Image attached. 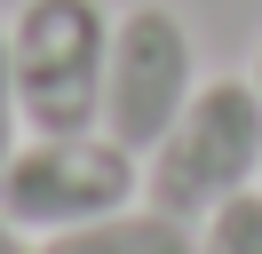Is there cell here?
I'll use <instances>...</instances> for the list:
<instances>
[{
    "label": "cell",
    "mask_w": 262,
    "mask_h": 254,
    "mask_svg": "<svg viewBox=\"0 0 262 254\" xmlns=\"http://www.w3.org/2000/svg\"><path fill=\"white\" fill-rule=\"evenodd\" d=\"M143 199V159L103 127H64V135H24L0 167V215L24 238H56L103 222Z\"/></svg>",
    "instance_id": "cell-2"
},
{
    "label": "cell",
    "mask_w": 262,
    "mask_h": 254,
    "mask_svg": "<svg viewBox=\"0 0 262 254\" xmlns=\"http://www.w3.org/2000/svg\"><path fill=\"white\" fill-rule=\"evenodd\" d=\"M24 143V111H16V72H8V24H0V167Z\"/></svg>",
    "instance_id": "cell-7"
},
{
    "label": "cell",
    "mask_w": 262,
    "mask_h": 254,
    "mask_svg": "<svg viewBox=\"0 0 262 254\" xmlns=\"http://www.w3.org/2000/svg\"><path fill=\"white\" fill-rule=\"evenodd\" d=\"M191 230H199V254H262V183L223 199L214 215H199Z\"/></svg>",
    "instance_id": "cell-6"
},
{
    "label": "cell",
    "mask_w": 262,
    "mask_h": 254,
    "mask_svg": "<svg viewBox=\"0 0 262 254\" xmlns=\"http://www.w3.org/2000/svg\"><path fill=\"white\" fill-rule=\"evenodd\" d=\"M32 254H199V230L135 199V206H119V215H103V222L32 238Z\"/></svg>",
    "instance_id": "cell-5"
},
{
    "label": "cell",
    "mask_w": 262,
    "mask_h": 254,
    "mask_svg": "<svg viewBox=\"0 0 262 254\" xmlns=\"http://www.w3.org/2000/svg\"><path fill=\"white\" fill-rule=\"evenodd\" d=\"M103 64H112V8L103 0H24L8 16V72H16L24 135L96 127Z\"/></svg>",
    "instance_id": "cell-3"
},
{
    "label": "cell",
    "mask_w": 262,
    "mask_h": 254,
    "mask_svg": "<svg viewBox=\"0 0 262 254\" xmlns=\"http://www.w3.org/2000/svg\"><path fill=\"white\" fill-rule=\"evenodd\" d=\"M254 183H262V88L254 79H199L183 119L143 151V206L199 222Z\"/></svg>",
    "instance_id": "cell-1"
},
{
    "label": "cell",
    "mask_w": 262,
    "mask_h": 254,
    "mask_svg": "<svg viewBox=\"0 0 262 254\" xmlns=\"http://www.w3.org/2000/svg\"><path fill=\"white\" fill-rule=\"evenodd\" d=\"M199 95V40L175 8L135 0L127 16H112V64H103V135H119L135 159L183 119V103Z\"/></svg>",
    "instance_id": "cell-4"
},
{
    "label": "cell",
    "mask_w": 262,
    "mask_h": 254,
    "mask_svg": "<svg viewBox=\"0 0 262 254\" xmlns=\"http://www.w3.org/2000/svg\"><path fill=\"white\" fill-rule=\"evenodd\" d=\"M254 88H262V48H254Z\"/></svg>",
    "instance_id": "cell-9"
},
{
    "label": "cell",
    "mask_w": 262,
    "mask_h": 254,
    "mask_svg": "<svg viewBox=\"0 0 262 254\" xmlns=\"http://www.w3.org/2000/svg\"><path fill=\"white\" fill-rule=\"evenodd\" d=\"M0 254H32V238H24V230H16L8 215H0Z\"/></svg>",
    "instance_id": "cell-8"
}]
</instances>
